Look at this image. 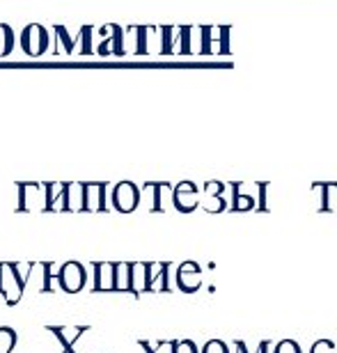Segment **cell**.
Segmentation results:
<instances>
[{"label": "cell", "instance_id": "6da1fadb", "mask_svg": "<svg viewBox=\"0 0 337 353\" xmlns=\"http://www.w3.org/2000/svg\"><path fill=\"white\" fill-rule=\"evenodd\" d=\"M19 264H5L3 266V280H0V294L5 296L7 305H17L23 296V289H25V282L28 278L25 275L19 273Z\"/></svg>", "mask_w": 337, "mask_h": 353}, {"label": "cell", "instance_id": "7a4b0ae2", "mask_svg": "<svg viewBox=\"0 0 337 353\" xmlns=\"http://www.w3.org/2000/svg\"><path fill=\"white\" fill-rule=\"evenodd\" d=\"M140 204V188L133 181H119L112 190V207L119 214H131Z\"/></svg>", "mask_w": 337, "mask_h": 353}, {"label": "cell", "instance_id": "3957f363", "mask_svg": "<svg viewBox=\"0 0 337 353\" xmlns=\"http://www.w3.org/2000/svg\"><path fill=\"white\" fill-rule=\"evenodd\" d=\"M85 268H83L79 262H67L60 268V273L53 275V280L60 282L62 292L67 294H79L83 287H85Z\"/></svg>", "mask_w": 337, "mask_h": 353}, {"label": "cell", "instance_id": "277c9868", "mask_svg": "<svg viewBox=\"0 0 337 353\" xmlns=\"http://www.w3.org/2000/svg\"><path fill=\"white\" fill-rule=\"evenodd\" d=\"M177 287L186 294H195L202 287V268L195 262H184L177 268Z\"/></svg>", "mask_w": 337, "mask_h": 353}, {"label": "cell", "instance_id": "5b68a950", "mask_svg": "<svg viewBox=\"0 0 337 353\" xmlns=\"http://www.w3.org/2000/svg\"><path fill=\"white\" fill-rule=\"evenodd\" d=\"M174 207H177L181 214H191V211L198 209L200 197H198V188H195L193 181H181L177 188H174Z\"/></svg>", "mask_w": 337, "mask_h": 353}, {"label": "cell", "instance_id": "8992f818", "mask_svg": "<svg viewBox=\"0 0 337 353\" xmlns=\"http://www.w3.org/2000/svg\"><path fill=\"white\" fill-rule=\"evenodd\" d=\"M46 330L51 335L58 337V342L62 344V353H76L74 344L76 340H81L88 333L85 326H76V328H62V326H46Z\"/></svg>", "mask_w": 337, "mask_h": 353}, {"label": "cell", "instance_id": "52a82bcc", "mask_svg": "<svg viewBox=\"0 0 337 353\" xmlns=\"http://www.w3.org/2000/svg\"><path fill=\"white\" fill-rule=\"evenodd\" d=\"M92 268H94L92 292H115V264L96 262Z\"/></svg>", "mask_w": 337, "mask_h": 353}, {"label": "cell", "instance_id": "ba28073f", "mask_svg": "<svg viewBox=\"0 0 337 353\" xmlns=\"http://www.w3.org/2000/svg\"><path fill=\"white\" fill-rule=\"evenodd\" d=\"M106 209V183H85V211Z\"/></svg>", "mask_w": 337, "mask_h": 353}, {"label": "cell", "instance_id": "9c48e42d", "mask_svg": "<svg viewBox=\"0 0 337 353\" xmlns=\"http://www.w3.org/2000/svg\"><path fill=\"white\" fill-rule=\"evenodd\" d=\"M154 264H150V282H147V292H170V285H167V271H170V264L163 262L159 264V273H152Z\"/></svg>", "mask_w": 337, "mask_h": 353}, {"label": "cell", "instance_id": "30bf717a", "mask_svg": "<svg viewBox=\"0 0 337 353\" xmlns=\"http://www.w3.org/2000/svg\"><path fill=\"white\" fill-rule=\"evenodd\" d=\"M150 282V264H131V294L140 296V292H147Z\"/></svg>", "mask_w": 337, "mask_h": 353}, {"label": "cell", "instance_id": "8fae6325", "mask_svg": "<svg viewBox=\"0 0 337 353\" xmlns=\"http://www.w3.org/2000/svg\"><path fill=\"white\" fill-rule=\"evenodd\" d=\"M115 292H131V264H115Z\"/></svg>", "mask_w": 337, "mask_h": 353}, {"label": "cell", "instance_id": "7c38bea8", "mask_svg": "<svg viewBox=\"0 0 337 353\" xmlns=\"http://www.w3.org/2000/svg\"><path fill=\"white\" fill-rule=\"evenodd\" d=\"M232 190H234V202H232L229 211H252L255 209V202H252L250 195L238 193V183H232Z\"/></svg>", "mask_w": 337, "mask_h": 353}, {"label": "cell", "instance_id": "4fadbf2b", "mask_svg": "<svg viewBox=\"0 0 337 353\" xmlns=\"http://www.w3.org/2000/svg\"><path fill=\"white\" fill-rule=\"evenodd\" d=\"M312 188H321V190H324V202H321L319 211H321V214H331V211H333L331 193H333V190H337V183H333V181H328V183H314Z\"/></svg>", "mask_w": 337, "mask_h": 353}, {"label": "cell", "instance_id": "5bb4252c", "mask_svg": "<svg viewBox=\"0 0 337 353\" xmlns=\"http://www.w3.org/2000/svg\"><path fill=\"white\" fill-rule=\"evenodd\" d=\"M145 186H150L156 190V195H154V204H152V211L154 214H159V211H163V204H161V188H165V186H170V183H165V181H152V183H145Z\"/></svg>", "mask_w": 337, "mask_h": 353}, {"label": "cell", "instance_id": "9a60e30c", "mask_svg": "<svg viewBox=\"0 0 337 353\" xmlns=\"http://www.w3.org/2000/svg\"><path fill=\"white\" fill-rule=\"evenodd\" d=\"M273 353H303L298 347V342L294 340H280L276 347H273Z\"/></svg>", "mask_w": 337, "mask_h": 353}, {"label": "cell", "instance_id": "2e32d148", "mask_svg": "<svg viewBox=\"0 0 337 353\" xmlns=\"http://www.w3.org/2000/svg\"><path fill=\"white\" fill-rule=\"evenodd\" d=\"M200 353H229V347L223 340H209Z\"/></svg>", "mask_w": 337, "mask_h": 353}, {"label": "cell", "instance_id": "e0dca14e", "mask_svg": "<svg viewBox=\"0 0 337 353\" xmlns=\"http://www.w3.org/2000/svg\"><path fill=\"white\" fill-rule=\"evenodd\" d=\"M310 353H337V347H335V342H331V340H317L312 344Z\"/></svg>", "mask_w": 337, "mask_h": 353}, {"label": "cell", "instance_id": "ac0fdd59", "mask_svg": "<svg viewBox=\"0 0 337 353\" xmlns=\"http://www.w3.org/2000/svg\"><path fill=\"white\" fill-rule=\"evenodd\" d=\"M234 347H236V353H248V349H245V342L241 340H236L234 342ZM273 344L269 340H264V342H259V347H257V353H269L271 351Z\"/></svg>", "mask_w": 337, "mask_h": 353}, {"label": "cell", "instance_id": "d6986e66", "mask_svg": "<svg viewBox=\"0 0 337 353\" xmlns=\"http://www.w3.org/2000/svg\"><path fill=\"white\" fill-rule=\"evenodd\" d=\"M174 353H200L195 342L191 340H181V342H174Z\"/></svg>", "mask_w": 337, "mask_h": 353}, {"label": "cell", "instance_id": "ffe728a7", "mask_svg": "<svg viewBox=\"0 0 337 353\" xmlns=\"http://www.w3.org/2000/svg\"><path fill=\"white\" fill-rule=\"evenodd\" d=\"M223 190H225V183H223V181H209L207 186H205L207 197H216V195H221Z\"/></svg>", "mask_w": 337, "mask_h": 353}, {"label": "cell", "instance_id": "44dd1931", "mask_svg": "<svg viewBox=\"0 0 337 353\" xmlns=\"http://www.w3.org/2000/svg\"><path fill=\"white\" fill-rule=\"evenodd\" d=\"M41 268H44V287H41V292H53V289H51V280H53V275L55 273H51V264H48V262H44V264H41Z\"/></svg>", "mask_w": 337, "mask_h": 353}, {"label": "cell", "instance_id": "7402d4cb", "mask_svg": "<svg viewBox=\"0 0 337 353\" xmlns=\"http://www.w3.org/2000/svg\"><path fill=\"white\" fill-rule=\"evenodd\" d=\"M259 186V207H257V211H269V207H266V202H264V190L269 188L266 183H257Z\"/></svg>", "mask_w": 337, "mask_h": 353}, {"label": "cell", "instance_id": "603a6c76", "mask_svg": "<svg viewBox=\"0 0 337 353\" xmlns=\"http://www.w3.org/2000/svg\"><path fill=\"white\" fill-rule=\"evenodd\" d=\"M3 266H5V264H0V280H3Z\"/></svg>", "mask_w": 337, "mask_h": 353}]
</instances>
